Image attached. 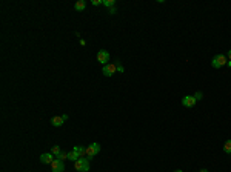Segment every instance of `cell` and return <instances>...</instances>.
<instances>
[{"instance_id": "obj_6", "label": "cell", "mask_w": 231, "mask_h": 172, "mask_svg": "<svg viewBox=\"0 0 231 172\" xmlns=\"http://www.w3.org/2000/svg\"><path fill=\"white\" fill-rule=\"evenodd\" d=\"M51 171L53 172H63L65 171V163L55 158L53 163H51Z\"/></svg>"}, {"instance_id": "obj_23", "label": "cell", "mask_w": 231, "mask_h": 172, "mask_svg": "<svg viewBox=\"0 0 231 172\" xmlns=\"http://www.w3.org/2000/svg\"><path fill=\"white\" fill-rule=\"evenodd\" d=\"M174 172H183V171H182V169H176V171H174Z\"/></svg>"}, {"instance_id": "obj_9", "label": "cell", "mask_w": 231, "mask_h": 172, "mask_svg": "<svg viewBox=\"0 0 231 172\" xmlns=\"http://www.w3.org/2000/svg\"><path fill=\"white\" fill-rule=\"evenodd\" d=\"M63 121H65V120H63L62 115H60V117L57 115V117H53V118H51V125H53L54 128H60V126L63 125Z\"/></svg>"}, {"instance_id": "obj_7", "label": "cell", "mask_w": 231, "mask_h": 172, "mask_svg": "<svg viewBox=\"0 0 231 172\" xmlns=\"http://www.w3.org/2000/svg\"><path fill=\"white\" fill-rule=\"evenodd\" d=\"M196 103H197V100L194 98V96H185L182 98V105H183L185 108H193Z\"/></svg>"}, {"instance_id": "obj_2", "label": "cell", "mask_w": 231, "mask_h": 172, "mask_svg": "<svg viewBox=\"0 0 231 172\" xmlns=\"http://www.w3.org/2000/svg\"><path fill=\"white\" fill-rule=\"evenodd\" d=\"M227 63H228V57H227V56H223V54H217V56H214L213 60H211V66L216 68V69H219V68L225 66Z\"/></svg>"}, {"instance_id": "obj_22", "label": "cell", "mask_w": 231, "mask_h": 172, "mask_svg": "<svg viewBox=\"0 0 231 172\" xmlns=\"http://www.w3.org/2000/svg\"><path fill=\"white\" fill-rule=\"evenodd\" d=\"M227 65H228V66L231 68V60H228V63H227Z\"/></svg>"}, {"instance_id": "obj_20", "label": "cell", "mask_w": 231, "mask_h": 172, "mask_svg": "<svg viewBox=\"0 0 231 172\" xmlns=\"http://www.w3.org/2000/svg\"><path fill=\"white\" fill-rule=\"evenodd\" d=\"M108 12H109L111 16H113V14H116V12H117V9H116V6H114V8H111V9H109Z\"/></svg>"}, {"instance_id": "obj_19", "label": "cell", "mask_w": 231, "mask_h": 172, "mask_svg": "<svg viewBox=\"0 0 231 172\" xmlns=\"http://www.w3.org/2000/svg\"><path fill=\"white\" fill-rule=\"evenodd\" d=\"M91 3H92L94 6H99V5H103V0H92Z\"/></svg>"}, {"instance_id": "obj_12", "label": "cell", "mask_w": 231, "mask_h": 172, "mask_svg": "<svg viewBox=\"0 0 231 172\" xmlns=\"http://www.w3.org/2000/svg\"><path fill=\"white\" fill-rule=\"evenodd\" d=\"M79 158H82V157H80L77 152H74V151H70V152H68V160H71V161H77Z\"/></svg>"}, {"instance_id": "obj_18", "label": "cell", "mask_w": 231, "mask_h": 172, "mask_svg": "<svg viewBox=\"0 0 231 172\" xmlns=\"http://www.w3.org/2000/svg\"><path fill=\"white\" fill-rule=\"evenodd\" d=\"M194 98L197 100V101H199V100H202V98H203V94H202V92H196V94H194Z\"/></svg>"}, {"instance_id": "obj_3", "label": "cell", "mask_w": 231, "mask_h": 172, "mask_svg": "<svg viewBox=\"0 0 231 172\" xmlns=\"http://www.w3.org/2000/svg\"><path fill=\"white\" fill-rule=\"evenodd\" d=\"M99 152H100V145L99 143H91L88 148L85 149V157L88 160H91V158L96 157V154H99Z\"/></svg>"}, {"instance_id": "obj_1", "label": "cell", "mask_w": 231, "mask_h": 172, "mask_svg": "<svg viewBox=\"0 0 231 172\" xmlns=\"http://www.w3.org/2000/svg\"><path fill=\"white\" fill-rule=\"evenodd\" d=\"M74 168L77 172H88L89 171V160L87 157L79 158L77 161H74Z\"/></svg>"}, {"instance_id": "obj_16", "label": "cell", "mask_w": 231, "mask_h": 172, "mask_svg": "<svg viewBox=\"0 0 231 172\" xmlns=\"http://www.w3.org/2000/svg\"><path fill=\"white\" fill-rule=\"evenodd\" d=\"M114 63H116V68H117V72H120V74H122V72H123L125 69H123V66L120 65V60H116Z\"/></svg>"}, {"instance_id": "obj_8", "label": "cell", "mask_w": 231, "mask_h": 172, "mask_svg": "<svg viewBox=\"0 0 231 172\" xmlns=\"http://www.w3.org/2000/svg\"><path fill=\"white\" fill-rule=\"evenodd\" d=\"M54 160H55V157H54L51 152H45L40 155V161L43 163V165H51Z\"/></svg>"}, {"instance_id": "obj_11", "label": "cell", "mask_w": 231, "mask_h": 172, "mask_svg": "<svg viewBox=\"0 0 231 172\" xmlns=\"http://www.w3.org/2000/svg\"><path fill=\"white\" fill-rule=\"evenodd\" d=\"M62 152H63V151H62V148H60L59 145H55V146H53V148H51V154H53L55 158H57V157H59V155H60Z\"/></svg>"}, {"instance_id": "obj_21", "label": "cell", "mask_w": 231, "mask_h": 172, "mask_svg": "<svg viewBox=\"0 0 231 172\" xmlns=\"http://www.w3.org/2000/svg\"><path fill=\"white\" fill-rule=\"evenodd\" d=\"M228 60H231V49L228 51Z\"/></svg>"}, {"instance_id": "obj_14", "label": "cell", "mask_w": 231, "mask_h": 172, "mask_svg": "<svg viewBox=\"0 0 231 172\" xmlns=\"http://www.w3.org/2000/svg\"><path fill=\"white\" fill-rule=\"evenodd\" d=\"M223 152L231 154V140H227V141H225V145H223Z\"/></svg>"}, {"instance_id": "obj_15", "label": "cell", "mask_w": 231, "mask_h": 172, "mask_svg": "<svg viewBox=\"0 0 231 172\" xmlns=\"http://www.w3.org/2000/svg\"><path fill=\"white\" fill-rule=\"evenodd\" d=\"M114 5H116V2L114 0H103V6H107V8H114Z\"/></svg>"}, {"instance_id": "obj_17", "label": "cell", "mask_w": 231, "mask_h": 172, "mask_svg": "<svg viewBox=\"0 0 231 172\" xmlns=\"http://www.w3.org/2000/svg\"><path fill=\"white\" fill-rule=\"evenodd\" d=\"M57 160H60V161H65V160H68V152H62L59 157H57Z\"/></svg>"}, {"instance_id": "obj_13", "label": "cell", "mask_w": 231, "mask_h": 172, "mask_svg": "<svg viewBox=\"0 0 231 172\" xmlns=\"http://www.w3.org/2000/svg\"><path fill=\"white\" fill-rule=\"evenodd\" d=\"M85 149H87V148H83V146H74V148H72V151L77 152L80 157H85Z\"/></svg>"}, {"instance_id": "obj_24", "label": "cell", "mask_w": 231, "mask_h": 172, "mask_svg": "<svg viewBox=\"0 0 231 172\" xmlns=\"http://www.w3.org/2000/svg\"><path fill=\"white\" fill-rule=\"evenodd\" d=\"M199 172H208V171L207 169H202V171H199Z\"/></svg>"}, {"instance_id": "obj_4", "label": "cell", "mask_w": 231, "mask_h": 172, "mask_svg": "<svg viewBox=\"0 0 231 172\" xmlns=\"http://www.w3.org/2000/svg\"><path fill=\"white\" fill-rule=\"evenodd\" d=\"M102 72H103V76L105 77H113L116 72H117L116 63H108V65H105L103 69H102Z\"/></svg>"}, {"instance_id": "obj_5", "label": "cell", "mask_w": 231, "mask_h": 172, "mask_svg": "<svg viewBox=\"0 0 231 172\" xmlns=\"http://www.w3.org/2000/svg\"><path fill=\"white\" fill-rule=\"evenodd\" d=\"M97 61H100L103 66L108 65V61H109V54H108V51H105V49H100V51L97 52Z\"/></svg>"}, {"instance_id": "obj_10", "label": "cell", "mask_w": 231, "mask_h": 172, "mask_svg": "<svg viewBox=\"0 0 231 172\" xmlns=\"http://www.w3.org/2000/svg\"><path fill=\"white\" fill-rule=\"evenodd\" d=\"M74 8H76V11H83V9L87 8V2H85V0H79V2L74 5Z\"/></svg>"}]
</instances>
